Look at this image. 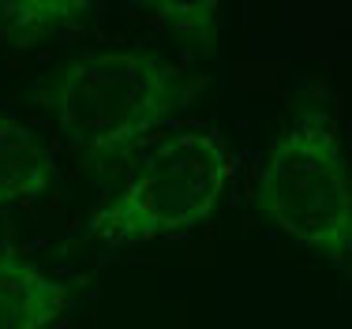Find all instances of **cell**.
<instances>
[{"mask_svg":"<svg viewBox=\"0 0 352 329\" xmlns=\"http://www.w3.org/2000/svg\"><path fill=\"white\" fill-rule=\"evenodd\" d=\"M210 75L154 45H94L41 75L30 98L53 113L60 142L94 168H116L146 135L188 109Z\"/></svg>","mask_w":352,"mask_h":329,"instance_id":"6da1fadb","label":"cell"},{"mask_svg":"<svg viewBox=\"0 0 352 329\" xmlns=\"http://www.w3.org/2000/svg\"><path fill=\"white\" fill-rule=\"evenodd\" d=\"M240 172L232 135L199 116H180L139 142L116 188L90 206L82 240L124 251L199 229L217 214Z\"/></svg>","mask_w":352,"mask_h":329,"instance_id":"7a4b0ae2","label":"cell"},{"mask_svg":"<svg viewBox=\"0 0 352 329\" xmlns=\"http://www.w3.org/2000/svg\"><path fill=\"white\" fill-rule=\"evenodd\" d=\"M255 206L289 243L352 273V157L330 105H300L266 142Z\"/></svg>","mask_w":352,"mask_h":329,"instance_id":"3957f363","label":"cell"},{"mask_svg":"<svg viewBox=\"0 0 352 329\" xmlns=\"http://www.w3.org/2000/svg\"><path fill=\"white\" fill-rule=\"evenodd\" d=\"M79 303L68 277L0 236V329H60Z\"/></svg>","mask_w":352,"mask_h":329,"instance_id":"277c9868","label":"cell"},{"mask_svg":"<svg viewBox=\"0 0 352 329\" xmlns=\"http://www.w3.org/2000/svg\"><path fill=\"white\" fill-rule=\"evenodd\" d=\"M60 180V146L0 101V217L34 206Z\"/></svg>","mask_w":352,"mask_h":329,"instance_id":"5b68a950","label":"cell"},{"mask_svg":"<svg viewBox=\"0 0 352 329\" xmlns=\"http://www.w3.org/2000/svg\"><path fill=\"white\" fill-rule=\"evenodd\" d=\"M102 12L94 0H0V41L12 49L72 41L94 30Z\"/></svg>","mask_w":352,"mask_h":329,"instance_id":"8992f818","label":"cell"},{"mask_svg":"<svg viewBox=\"0 0 352 329\" xmlns=\"http://www.w3.org/2000/svg\"><path fill=\"white\" fill-rule=\"evenodd\" d=\"M131 12L146 15L150 27L173 34V38L188 41V45L210 53L214 38H217V19L225 8L217 0H165V4H146V8H131Z\"/></svg>","mask_w":352,"mask_h":329,"instance_id":"52a82bcc","label":"cell"}]
</instances>
